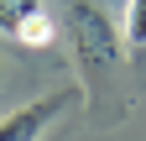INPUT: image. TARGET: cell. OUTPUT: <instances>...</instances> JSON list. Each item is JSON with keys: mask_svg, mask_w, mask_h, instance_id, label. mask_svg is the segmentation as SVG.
Listing matches in <instances>:
<instances>
[{"mask_svg": "<svg viewBox=\"0 0 146 141\" xmlns=\"http://www.w3.org/2000/svg\"><path fill=\"white\" fill-rule=\"evenodd\" d=\"M68 37H73V52H78L84 73H110L120 63V47H125L120 26L99 5H89V0H73L68 5Z\"/></svg>", "mask_w": 146, "mask_h": 141, "instance_id": "1", "label": "cell"}, {"mask_svg": "<svg viewBox=\"0 0 146 141\" xmlns=\"http://www.w3.org/2000/svg\"><path fill=\"white\" fill-rule=\"evenodd\" d=\"M78 99H84V89H58V94H42V99L21 104V110L0 115V141H42Z\"/></svg>", "mask_w": 146, "mask_h": 141, "instance_id": "2", "label": "cell"}, {"mask_svg": "<svg viewBox=\"0 0 146 141\" xmlns=\"http://www.w3.org/2000/svg\"><path fill=\"white\" fill-rule=\"evenodd\" d=\"M11 42H21V47H52V42H58V16H52L47 5H42V11H31L26 21L16 26V37H11Z\"/></svg>", "mask_w": 146, "mask_h": 141, "instance_id": "3", "label": "cell"}, {"mask_svg": "<svg viewBox=\"0 0 146 141\" xmlns=\"http://www.w3.org/2000/svg\"><path fill=\"white\" fill-rule=\"evenodd\" d=\"M120 37H125V47H131V52H146V0H125Z\"/></svg>", "mask_w": 146, "mask_h": 141, "instance_id": "4", "label": "cell"}, {"mask_svg": "<svg viewBox=\"0 0 146 141\" xmlns=\"http://www.w3.org/2000/svg\"><path fill=\"white\" fill-rule=\"evenodd\" d=\"M47 0H0V37H16V26L26 21L31 11H42Z\"/></svg>", "mask_w": 146, "mask_h": 141, "instance_id": "5", "label": "cell"}]
</instances>
